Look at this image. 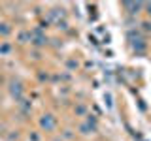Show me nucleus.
<instances>
[{
    "label": "nucleus",
    "instance_id": "1",
    "mask_svg": "<svg viewBox=\"0 0 151 141\" xmlns=\"http://www.w3.org/2000/svg\"><path fill=\"white\" fill-rule=\"evenodd\" d=\"M40 126H42V128H44L45 132H53V130H55V126H57L55 117H53V115H49V113H47V115H44V117L40 119Z\"/></svg>",
    "mask_w": 151,
    "mask_h": 141
},
{
    "label": "nucleus",
    "instance_id": "2",
    "mask_svg": "<svg viewBox=\"0 0 151 141\" xmlns=\"http://www.w3.org/2000/svg\"><path fill=\"white\" fill-rule=\"evenodd\" d=\"M123 6H125V8H129L132 15H136V13H140V9L144 8V4H129V2H127V4H123Z\"/></svg>",
    "mask_w": 151,
    "mask_h": 141
},
{
    "label": "nucleus",
    "instance_id": "3",
    "mask_svg": "<svg viewBox=\"0 0 151 141\" xmlns=\"http://www.w3.org/2000/svg\"><path fill=\"white\" fill-rule=\"evenodd\" d=\"M79 132H81V134H94V132H96V130H94L93 126H89L87 122H83V124L79 126Z\"/></svg>",
    "mask_w": 151,
    "mask_h": 141
},
{
    "label": "nucleus",
    "instance_id": "4",
    "mask_svg": "<svg viewBox=\"0 0 151 141\" xmlns=\"http://www.w3.org/2000/svg\"><path fill=\"white\" fill-rule=\"evenodd\" d=\"M21 90H23V88H21V83H15V81H13L12 83V94H13V96H19Z\"/></svg>",
    "mask_w": 151,
    "mask_h": 141
},
{
    "label": "nucleus",
    "instance_id": "5",
    "mask_svg": "<svg viewBox=\"0 0 151 141\" xmlns=\"http://www.w3.org/2000/svg\"><path fill=\"white\" fill-rule=\"evenodd\" d=\"M9 32H12V28H9L8 23H0V34H2V36H8Z\"/></svg>",
    "mask_w": 151,
    "mask_h": 141
},
{
    "label": "nucleus",
    "instance_id": "6",
    "mask_svg": "<svg viewBox=\"0 0 151 141\" xmlns=\"http://www.w3.org/2000/svg\"><path fill=\"white\" fill-rule=\"evenodd\" d=\"M9 49H12V47H9L8 43H2V45H0V53H8Z\"/></svg>",
    "mask_w": 151,
    "mask_h": 141
},
{
    "label": "nucleus",
    "instance_id": "7",
    "mask_svg": "<svg viewBox=\"0 0 151 141\" xmlns=\"http://www.w3.org/2000/svg\"><path fill=\"white\" fill-rule=\"evenodd\" d=\"M142 26H144V30H145V32H149V30H151V23H149V21L142 23Z\"/></svg>",
    "mask_w": 151,
    "mask_h": 141
},
{
    "label": "nucleus",
    "instance_id": "8",
    "mask_svg": "<svg viewBox=\"0 0 151 141\" xmlns=\"http://www.w3.org/2000/svg\"><path fill=\"white\" fill-rule=\"evenodd\" d=\"M78 113H79V115H81V113H85V107H83V105H79V107H78Z\"/></svg>",
    "mask_w": 151,
    "mask_h": 141
}]
</instances>
